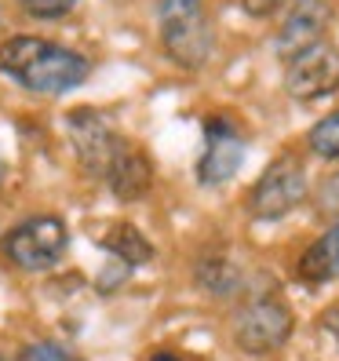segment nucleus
<instances>
[{"instance_id": "obj_1", "label": "nucleus", "mask_w": 339, "mask_h": 361, "mask_svg": "<svg viewBox=\"0 0 339 361\" xmlns=\"http://www.w3.org/2000/svg\"><path fill=\"white\" fill-rule=\"evenodd\" d=\"M0 73L33 95H66L92 77V59L44 37L18 33L0 44Z\"/></svg>"}, {"instance_id": "obj_2", "label": "nucleus", "mask_w": 339, "mask_h": 361, "mask_svg": "<svg viewBox=\"0 0 339 361\" xmlns=\"http://www.w3.org/2000/svg\"><path fill=\"white\" fill-rule=\"evenodd\" d=\"M157 37L164 55L179 70H204L211 51H216V30L201 0H157L154 4Z\"/></svg>"}, {"instance_id": "obj_3", "label": "nucleus", "mask_w": 339, "mask_h": 361, "mask_svg": "<svg viewBox=\"0 0 339 361\" xmlns=\"http://www.w3.org/2000/svg\"><path fill=\"white\" fill-rule=\"evenodd\" d=\"M70 248V230L58 216H33L11 226L0 241L4 259L18 270H51Z\"/></svg>"}, {"instance_id": "obj_4", "label": "nucleus", "mask_w": 339, "mask_h": 361, "mask_svg": "<svg viewBox=\"0 0 339 361\" xmlns=\"http://www.w3.org/2000/svg\"><path fill=\"white\" fill-rule=\"evenodd\" d=\"M292 329H295V317L292 310L273 300V295H256L252 303H245L234 317V347L252 354V357H263V354H273L281 350L288 339H292Z\"/></svg>"}, {"instance_id": "obj_5", "label": "nucleus", "mask_w": 339, "mask_h": 361, "mask_svg": "<svg viewBox=\"0 0 339 361\" xmlns=\"http://www.w3.org/2000/svg\"><path fill=\"white\" fill-rule=\"evenodd\" d=\"M307 201V172L295 157H278L263 168V176L248 190V212L256 219H285Z\"/></svg>"}, {"instance_id": "obj_6", "label": "nucleus", "mask_w": 339, "mask_h": 361, "mask_svg": "<svg viewBox=\"0 0 339 361\" xmlns=\"http://www.w3.org/2000/svg\"><path fill=\"white\" fill-rule=\"evenodd\" d=\"M66 135H70V146H73L80 168L95 179H102L106 168L113 164V157L128 146V139L113 128V121L92 110V106H80V110L66 117Z\"/></svg>"}, {"instance_id": "obj_7", "label": "nucleus", "mask_w": 339, "mask_h": 361, "mask_svg": "<svg viewBox=\"0 0 339 361\" xmlns=\"http://www.w3.org/2000/svg\"><path fill=\"white\" fill-rule=\"evenodd\" d=\"M285 92L295 102H317L339 92V48L328 40L303 48L285 62Z\"/></svg>"}, {"instance_id": "obj_8", "label": "nucleus", "mask_w": 339, "mask_h": 361, "mask_svg": "<svg viewBox=\"0 0 339 361\" xmlns=\"http://www.w3.org/2000/svg\"><path fill=\"white\" fill-rule=\"evenodd\" d=\"M245 164V135L230 117L216 114L204 121V154L197 157V183L223 186Z\"/></svg>"}, {"instance_id": "obj_9", "label": "nucleus", "mask_w": 339, "mask_h": 361, "mask_svg": "<svg viewBox=\"0 0 339 361\" xmlns=\"http://www.w3.org/2000/svg\"><path fill=\"white\" fill-rule=\"evenodd\" d=\"M328 23H332V4L328 0H292L288 11L278 23V33H273V51H278V59L288 62L303 48L325 40Z\"/></svg>"}, {"instance_id": "obj_10", "label": "nucleus", "mask_w": 339, "mask_h": 361, "mask_svg": "<svg viewBox=\"0 0 339 361\" xmlns=\"http://www.w3.org/2000/svg\"><path fill=\"white\" fill-rule=\"evenodd\" d=\"M106 190L117 197V201H139L150 194V186H154V164L150 157H146L139 146H124V150L113 157V164L106 168V176H102Z\"/></svg>"}, {"instance_id": "obj_11", "label": "nucleus", "mask_w": 339, "mask_h": 361, "mask_svg": "<svg viewBox=\"0 0 339 361\" xmlns=\"http://www.w3.org/2000/svg\"><path fill=\"white\" fill-rule=\"evenodd\" d=\"M295 274H300V281L310 285V288L328 285V281L339 278V219L300 256V263H295Z\"/></svg>"}, {"instance_id": "obj_12", "label": "nucleus", "mask_w": 339, "mask_h": 361, "mask_svg": "<svg viewBox=\"0 0 339 361\" xmlns=\"http://www.w3.org/2000/svg\"><path fill=\"white\" fill-rule=\"evenodd\" d=\"M102 252L110 259H117V263H124L128 270H135V267H142V263H150L154 259V245L142 238V233L132 226V223H113L110 230L102 233Z\"/></svg>"}, {"instance_id": "obj_13", "label": "nucleus", "mask_w": 339, "mask_h": 361, "mask_svg": "<svg viewBox=\"0 0 339 361\" xmlns=\"http://www.w3.org/2000/svg\"><path fill=\"white\" fill-rule=\"evenodd\" d=\"M194 278H197V285H201L204 292H211V295H238V292L245 288V274L238 270V263H230V259H223V256L201 259L197 270H194Z\"/></svg>"}, {"instance_id": "obj_14", "label": "nucleus", "mask_w": 339, "mask_h": 361, "mask_svg": "<svg viewBox=\"0 0 339 361\" xmlns=\"http://www.w3.org/2000/svg\"><path fill=\"white\" fill-rule=\"evenodd\" d=\"M310 150L321 161H339V110H332L328 117H321L307 135Z\"/></svg>"}, {"instance_id": "obj_15", "label": "nucleus", "mask_w": 339, "mask_h": 361, "mask_svg": "<svg viewBox=\"0 0 339 361\" xmlns=\"http://www.w3.org/2000/svg\"><path fill=\"white\" fill-rule=\"evenodd\" d=\"M15 8L30 18H40V23H55L77 8V0H15Z\"/></svg>"}, {"instance_id": "obj_16", "label": "nucleus", "mask_w": 339, "mask_h": 361, "mask_svg": "<svg viewBox=\"0 0 339 361\" xmlns=\"http://www.w3.org/2000/svg\"><path fill=\"white\" fill-rule=\"evenodd\" d=\"M314 208L321 219H332V223L339 219V172L321 179V186H317V194H314Z\"/></svg>"}, {"instance_id": "obj_17", "label": "nucleus", "mask_w": 339, "mask_h": 361, "mask_svg": "<svg viewBox=\"0 0 339 361\" xmlns=\"http://www.w3.org/2000/svg\"><path fill=\"white\" fill-rule=\"evenodd\" d=\"M18 361H80V357H73L66 347L51 343V339H37V343H30L18 354Z\"/></svg>"}, {"instance_id": "obj_18", "label": "nucleus", "mask_w": 339, "mask_h": 361, "mask_svg": "<svg viewBox=\"0 0 339 361\" xmlns=\"http://www.w3.org/2000/svg\"><path fill=\"white\" fill-rule=\"evenodd\" d=\"M288 0H241V8L252 15V18H266V15H273L278 8H285Z\"/></svg>"}, {"instance_id": "obj_19", "label": "nucleus", "mask_w": 339, "mask_h": 361, "mask_svg": "<svg viewBox=\"0 0 339 361\" xmlns=\"http://www.w3.org/2000/svg\"><path fill=\"white\" fill-rule=\"evenodd\" d=\"M321 332L339 347V303H332V307L321 314Z\"/></svg>"}, {"instance_id": "obj_20", "label": "nucleus", "mask_w": 339, "mask_h": 361, "mask_svg": "<svg viewBox=\"0 0 339 361\" xmlns=\"http://www.w3.org/2000/svg\"><path fill=\"white\" fill-rule=\"evenodd\" d=\"M150 361H183V357H179V354H154Z\"/></svg>"}, {"instance_id": "obj_21", "label": "nucleus", "mask_w": 339, "mask_h": 361, "mask_svg": "<svg viewBox=\"0 0 339 361\" xmlns=\"http://www.w3.org/2000/svg\"><path fill=\"white\" fill-rule=\"evenodd\" d=\"M0 183H4V161H0Z\"/></svg>"}, {"instance_id": "obj_22", "label": "nucleus", "mask_w": 339, "mask_h": 361, "mask_svg": "<svg viewBox=\"0 0 339 361\" xmlns=\"http://www.w3.org/2000/svg\"><path fill=\"white\" fill-rule=\"evenodd\" d=\"M117 4H128V0H117Z\"/></svg>"}, {"instance_id": "obj_23", "label": "nucleus", "mask_w": 339, "mask_h": 361, "mask_svg": "<svg viewBox=\"0 0 339 361\" xmlns=\"http://www.w3.org/2000/svg\"><path fill=\"white\" fill-rule=\"evenodd\" d=\"M0 361H8V357H4V354H0Z\"/></svg>"}]
</instances>
